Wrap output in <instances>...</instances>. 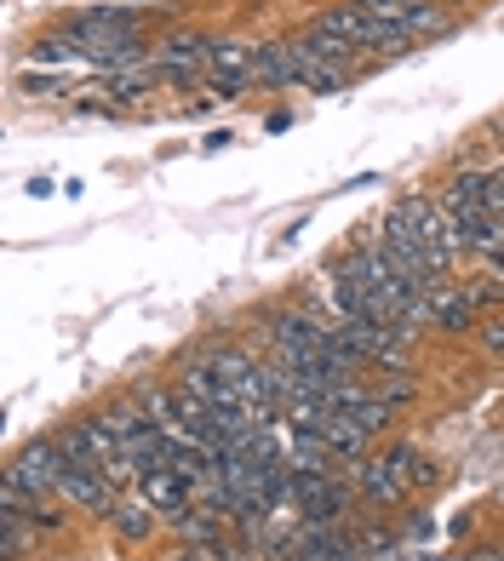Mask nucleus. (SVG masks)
<instances>
[{
  "mask_svg": "<svg viewBox=\"0 0 504 561\" xmlns=\"http://www.w3.org/2000/svg\"><path fill=\"white\" fill-rule=\"evenodd\" d=\"M350 499H356V481H339L333 470L327 476H293V504L287 510H298L305 527H333V522H344Z\"/></svg>",
  "mask_w": 504,
  "mask_h": 561,
  "instance_id": "1",
  "label": "nucleus"
},
{
  "mask_svg": "<svg viewBox=\"0 0 504 561\" xmlns=\"http://www.w3.org/2000/svg\"><path fill=\"white\" fill-rule=\"evenodd\" d=\"M64 470H69V458H64L58 436H35V442L7 465V476H12L30 499H53V493L64 488Z\"/></svg>",
  "mask_w": 504,
  "mask_h": 561,
  "instance_id": "2",
  "label": "nucleus"
},
{
  "mask_svg": "<svg viewBox=\"0 0 504 561\" xmlns=\"http://www.w3.org/2000/svg\"><path fill=\"white\" fill-rule=\"evenodd\" d=\"M333 304H339V316H344V321H390V310L378 304L367 270L356 264V252H350V259L333 270Z\"/></svg>",
  "mask_w": 504,
  "mask_h": 561,
  "instance_id": "3",
  "label": "nucleus"
},
{
  "mask_svg": "<svg viewBox=\"0 0 504 561\" xmlns=\"http://www.w3.org/2000/svg\"><path fill=\"white\" fill-rule=\"evenodd\" d=\"M287 46H293V64H298V81H305V75H321V69H350L356 64V46L339 41V35H321L316 23L305 35H293Z\"/></svg>",
  "mask_w": 504,
  "mask_h": 561,
  "instance_id": "4",
  "label": "nucleus"
},
{
  "mask_svg": "<svg viewBox=\"0 0 504 561\" xmlns=\"http://www.w3.org/2000/svg\"><path fill=\"white\" fill-rule=\"evenodd\" d=\"M321 333H327V321L321 316H305V310H282V316H270V339H275V362H305L310 350H321Z\"/></svg>",
  "mask_w": 504,
  "mask_h": 561,
  "instance_id": "5",
  "label": "nucleus"
},
{
  "mask_svg": "<svg viewBox=\"0 0 504 561\" xmlns=\"http://www.w3.org/2000/svg\"><path fill=\"white\" fill-rule=\"evenodd\" d=\"M64 504L87 510V516H115V488L104 470H87V465H69L64 470V488H58Z\"/></svg>",
  "mask_w": 504,
  "mask_h": 561,
  "instance_id": "6",
  "label": "nucleus"
},
{
  "mask_svg": "<svg viewBox=\"0 0 504 561\" xmlns=\"http://www.w3.org/2000/svg\"><path fill=\"white\" fill-rule=\"evenodd\" d=\"M350 481H356V493L367 504H401L408 499V481H401V470L390 465V458H356Z\"/></svg>",
  "mask_w": 504,
  "mask_h": 561,
  "instance_id": "7",
  "label": "nucleus"
},
{
  "mask_svg": "<svg viewBox=\"0 0 504 561\" xmlns=\"http://www.w3.org/2000/svg\"><path fill=\"white\" fill-rule=\"evenodd\" d=\"M138 488H144V499H149V504L161 510V522L195 504V481H190V476H179V470H144V476H138Z\"/></svg>",
  "mask_w": 504,
  "mask_h": 561,
  "instance_id": "8",
  "label": "nucleus"
},
{
  "mask_svg": "<svg viewBox=\"0 0 504 561\" xmlns=\"http://www.w3.org/2000/svg\"><path fill=\"white\" fill-rule=\"evenodd\" d=\"M424 327H436V333H470V327H476V304H470V293L431 287V304H424Z\"/></svg>",
  "mask_w": 504,
  "mask_h": 561,
  "instance_id": "9",
  "label": "nucleus"
},
{
  "mask_svg": "<svg viewBox=\"0 0 504 561\" xmlns=\"http://www.w3.org/2000/svg\"><path fill=\"white\" fill-rule=\"evenodd\" d=\"M252 81L282 92V87H298V64H293V46L287 41H264L252 46Z\"/></svg>",
  "mask_w": 504,
  "mask_h": 561,
  "instance_id": "10",
  "label": "nucleus"
},
{
  "mask_svg": "<svg viewBox=\"0 0 504 561\" xmlns=\"http://www.w3.org/2000/svg\"><path fill=\"white\" fill-rule=\"evenodd\" d=\"M385 458H390V465L401 470V481H408V488H419V493H431L436 481H442V470H436V465H431V458H424V453H413L408 442H401V447H390Z\"/></svg>",
  "mask_w": 504,
  "mask_h": 561,
  "instance_id": "11",
  "label": "nucleus"
},
{
  "mask_svg": "<svg viewBox=\"0 0 504 561\" xmlns=\"http://www.w3.org/2000/svg\"><path fill=\"white\" fill-rule=\"evenodd\" d=\"M156 516H161V510L149 504V499H126V504H115V516H110V522H115V533H121L126 545H138V539H149Z\"/></svg>",
  "mask_w": 504,
  "mask_h": 561,
  "instance_id": "12",
  "label": "nucleus"
},
{
  "mask_svg": "<svg viewBox=\"0 0 504 561\" xmlns=\"http://www.w3.org/2000/svg\"><path fill=\"white\" fill-rule=\"evenodd\" d=\"M327 447H333V458H367V430L350 419V413H333V424H327V436H321Z\"/></svg>",
  "mask_w": 504,
  "mask_h": 561,
  "instance_id": "13",
  "label": "nucleus"
},
{
  "mask_svg": "<svg viewBox=\"0 0 504 561\" xmlns=\"http://www.w3.org/2000/svg\"><path fill=\"white\" fill-rule=\"evenodd\" d=\"M30 58H35V64H69V58H92V46L75 35V30H58V35H41V41L30 46Z\"/></svg>",
  "mask_w": 504,
  "mask_h": 561,
  "instance_id": "14",
  "label": "nucleus"
},
{
  "mask_svg": "<svg viewBox=\"0 0 504 561\" xmlns=\"http://www.w3.org/2000/svg\"><path fill=\"white\" fill-rule=\"evenodd\" d=\"M35 539H41V527L30 516H0V561H23L35 550Z\"/></svg>",
  "mask_w": 504,
  "mask_h": 561,
  "instance_id": "15",
  "label": "nucleus"
},
{
  "mask_svg": "<svg viewBox=\"0 0 504 561\" xmlns=\"http://www.w3.org/2000/svg\"><path fill=\"white\" fill-rule=\"evenodd\" d=\"M207 69L213 75H252V46H241V41H207Z\"/></svg>",
  "mask_w": 504,
  "mask_h": 561,
  "instance_id": "16",
  "label": "nucleus"
},
{
  "mask_svg": "<svg viewBox=\"0 0 504 561\" xmlns=\"http://www.w3.org/2000/svg\"><path fill=\"white\" fill-rule=\"evenodd\" d=\"M156 81H161V75H149V69H121V75H110V92L133 104V98H144V92L156 87Z\"/></svg>",
  "mask_w": 504,
  "mask_h": 561,
  "instance_id": "17",
  "label": "nucleus"
},
{
  "mask_svg": "<svg viewBox=\"0 0 504 561\" xmlns=\"http://www.w3.org/2000/svg\"><path fill=\"white\" fill-rule=\"evenodd\" d=\"M356 7L367 18H385V23H401V30H408V7H413V0H356Z\"/></svg>",
  "mask_w": 504,
  "mask_h": 561,
  "instance_id": "18",
  "label": "nucleus"
},
{
  "mask_svg": "<svg viewBox=\"0 0 504 561\" xmlns=\"http://www.w3.org/2000/svg\"><path fill=\"white\" fill-rule=\"evenodd\" d=\"M247 87H252V75H213V81H207L213 98H241Z\"/></svg>",
  "mask_w": 504,
  "mask_h": 561,
  "instance_id": "19",
  "label": "nucleus"
},
{
  "mask_svg": "<svg viewBox=\"0 0 504 561\" xmlns=\"http://www.w3.org/2000/svg\"><path fill=\"white\" fill-rule=\"evenodd\" d=\"M419 396V385H413V378H385V390H378V401H390V407H401V401H413Z\"/></svg>",
  "mask_w": 504,
  "mask_h": 561,
  "instance_id": "20",
  "label": "nucleus"
},
{
  "mask_svg": "<svg viewBox=\"0 0 504 561\" xmlns=\"http://www.w3.org/2000/svg\"><path fill=\"white\" fill-rule=\"evenodd\" d=\"M30 522H35L41 533H58V527H64V510H53V499H41V504L30 510Z\"/></svg>",
  "mask_w": 504,
  "mask_h": 561,
  "instance_id": "21",
  "label": "nucleus"
},
{
  "mask_svg": "<svg viewBox=\"0 0 504 561\" xmlns=\"http://www.w3.org/2000/svg\"><path fill=\"white\" fill-rule=\"evenodd\" d=\"M482 350H488V355L504 350V321H488V327H482Z\"/></svg>",
  "mask_w": 504,
  "mask_h": 561,
  "instance_id": "22",
  "label": "nucleus"
},
{
  "mask_svg": "<svg viewBox=\"0 0 504 561\" xmlns=\"http://www.w3.org/2000/svg\"><path fill=\"white\" fill-rule=\"evenodd\" d=\"M23 92H58V81H53V75H30V81H23Z\"/></svg>",
  "mask_w": 504,
  "mask_h": 561,
  "instance_id": "23",
  "label": "nucleus"
},
{
  "mask_svg": "<svg viewBox=\"0 0 504 561\" xmlns=\"http://www.w3.org/2000/svg\"><path fill=\"white\" fill-rule=\"evenodd\" d=\"M470 561H504V550L499 545H482V550H470Z\"/></svg>",
  "mask_w": 504,
  "mask_h": 561,
  "instance_id": "24",
  "label": "nucleus"
},
{
  "mask_svg": "<svg viewBox=\"0 0 504 561\" xmlns=\"http://www.w3.org/2000/svg\"><path fill=\"white\" fill-rule=\"evenodd\" d=\"M413 561H447V556H431V550H413Z\"/></svg>",
  "mask_w": 504,
  "mask_h": 561,
  "instance_id": "25",
  "label": "nucleus"
},
{
  "mask_svg": "<svg viewBox=\"0 0 504 561\" xmlns=\"http://www.w3.org/2000/svg\"><path fill=\"white\" fill-rule=\"evenodd\" d=\"M447 561H470V556H447Z\"/></svg>",
  "mask_w": 504,
  "mask_h": 561,
  "instance_id": "26",
  "label": "nucleus"
},
{
  "mask_svg": "<svg viewBox=\"0 0 504 561\" xmlns=\"http://www.w3.org/2000/svg\"><path fill=\"white\" fill-rule=\"evenodd\" d=\"M179 561H195V550H190V556H179Z\"/></svg>",
  "mask_w": 504,
  "mask_h": 561,
  "instance_id": "27",
  "label": "nucleus"
}]
</instances>
